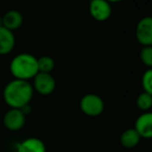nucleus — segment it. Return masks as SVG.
<instances>
[{
	"instance_id": "f257e3e1",
	"label": "nucleus",
	"mask_w": 152,
	"mask_h": 152,
	"mask_svg": "<svg viewBox=\"0 0 152 152\" xmlns=\"http://www.w3.org/2000/svg\"><path fill=\"white\" fill-rule=\"evenodd\" d=\"M34 93V88L29 81L13 79L3 90V99L11 108L22 110L29 105Z\"/></svg>"
},
{
	"instance_id": "f03ea898",
	"label": "nucleus",
	"mask_w": 152,
	"mask_h": 152,
	"mask_svg": "<svg viewBox=\"0 0 152 152\" xmlns=\"http://www.w3.org/2000/svg\"><path fill=\"white\" fill-rule=\"evenodd\" d=\"M10 71L14 79L29 81L39 73L37 57L30 53L16 55L10 64Z\"/></svg>"
},
{
	"instance_id": "7ed1b4c3",
	"label": "nucleus",
	"mask_w": 152,
	"mask_h": 152,
	"mask_svg": "<svg viewBox=\"0 0 152 152\" xmlns=\"http://www.w3.org/2000/svg\"><path fill=\"white\" fill-rule=\"evenodd\" d=\"M80 110L88 117H98L104 110V101L97 94H87L80 99Z\"/></svg>"
},
{
	"instance_id": "20e7f679",
	"label": "nucleus",
	"mask_w": 152,
	"mask_h": 152,
	"mask_svg": "<svg viewBox=\"0 0 152 152\" xmlns=\"http://www.w3.org/2000/svg\"><path fill=\"white\" fill-rule=\"evenodd\" d=\"M32 88L34 91L43 96L50 95L54 92L56 87V81L51 73H42L39 72L32 78Z\"/></svg>"
},
{
	"instance_id": "39448f33",
	"label": "nucleus",
	"mask_w": 152,
	"mask_h": 152,
	"mask_svg": "<svg viewBox=\"0 0 152 152\" xmlns=\"http://www.w3.org/2000/svg\"><path fill=\"white\" fill-rule=\"evenodd\" d=\"M26 123V115L20 108H10L3 116V125L7 130H21Z\"/></svg>"
},
{
	"instance_id": "423d86ee",
	"label": "nucleus",
	"mask_w": 152,
	"mask_h": 152,
	"mask_svg": "<svg viewBox=\"0 0 152 152\" xmlns=\"http://www.w3.org/2000/svg\"><path fill=\"white\" fill-rule=\"evenodd\" d=\"M89 12L91 17L96 21H106L112 16V4L106 0H91L89 5Z\"/></svg>"
},
{
	"instance_id": "0eeeda50",
	"label": "nucleus",
	"mask_w": 152,
	"mask_h": 152,
	"mask_svg": "<svg viewBox=\"0 0 152 152\" xmlns=\"http://www.w3.org/2000/svg\"><path fill=\"white\" fill-rule=\"evenodd\" d=\"M135 38L142 46H152V18H142L135 28Z\"/></svg>"
},
{
	"instance_id": "6e6552de",
	"label": "nucleus",
	"mask_w": 152,
	"mask_h": 152,
	"mask_svg": "<svg viewBox=\"0 0 152 152\" xmlns=\"http://www.w3.org/2000/svg\"><path fill=\"white\" fill-rule=\"evenodd\" d=\"M134 130L143 139L152 137V114L150 112L143 113L137 118L134 123Z\"/></svg>"
},
{
	"instance_id": "1a4fd4ad",
	"label": "nucleus",
	"mask_w": 152,
	"mask_h": 152,
	"mask_svg": "<svg viewBox=\"0 0 152 152\" xmlns=\"http://www.w3.org/2000/svg\"><path fill=\"white\" fill-rule=\"evenodd\" d=\"M16 38L13 31L5 27H0V55H7L14 50Z\"/></svg>"
},
{
	"instance_id": "9d476101",
	"label": "nucleus",
	"mask_w": 152,
	"mask_h": 152,
	"mask_svg": "<svg viewBox=\"0 0 152 152\" xmlns=\"http://www.w3.org/2000/svg\"><path fill=\"white\" fill-rule=\"evenodd\" d=\"M23 21V16L17 10H10L2 16V26L11 31L19 29Z\"/></svg>"
},
{
	"instance_id": "9b49d317",
	"label": "nucleus",
	"mask_w": 152,
	"mask_h": 152,
	"mask_svg": "<svg viewBox=\"0 0 152 152\" xmlns=\"http://www.w3.org/2000/svg\"><path fill=\"white\" fill-rule=\"evenodd\" d=\"M17 152H46V146L38 137H28L18 144Z\"/></svg>"
},
{
	"instance_id": "f8f14e48",
	"label": "nucleus",
	"mask_w": 152,
	"mask_h": 152,
	"mask_svg": "<svg viewBox=\"0 0 152 152\" xmlns=\"http://www.w3.org/2000/svg\"><path fill=\"white\" fill-rule=\"evenodd\" d=\"M141 139L142 137L134 130V128H128L122 132L120 137V143L124 148L131 149V148H134L139 145Z\"/></svg>"
},
{
	"instance_id": "ddd939ff",
	"label": "nucleus",
	"mask_w": 152,
	"mask_h": 152,
	"mask_svg": "<svg viewBox=\"0 0 152 152\" xmlns=\"http://www.w3.org/2000/svg\"><path fill=\"white\" fill-rule=\"evenodd\" d=\"M38 61V70L42 73H51L55 67V61L49 55H43V56L37 57Z\"/></svg>"
},
{
	"instance_id": "4468645a",
	"label": "nucleus",
	"mask_w": 152,
	"mask_h": 152,
	"mask_svg": "<svg viewBox=\"0 0 152 152\" xmlns=\"http://www.w3.org/2000/svg\"><path fill=\"white\" fill-rule=\"evenodd\" d=\"M137 106L144 113L150 112L152 107V94L147 92H142L137 98Z\"/></svg>"
},
{
	"instance_id": "2eb2a0df",
	"label": "nucleus",
	"mask_w": 152,
	"mask_h": 152,
	"mask_svg": "<svg viewBox=\"0 0 152 152\" xmlns=\"http://www.w3.org/2000/svg\"><path fill=\"white\" fill-rule=\"evenodd\" d=\"M140 59L144 66L151 69L152 67V46H143L140 51Z\"/></svg>"
},
{
	"instance_id": "dca6fc26",
	"label": "nucleus",
	"mask_w": 152,
	"mask_h": 152,
	"mask_svg": "<svg viewBox=\"0 0 152 152\" xmlns=\"http://www.w3.org/2000/svg\"><path fill=\"white\" fill-rule=\"evenodd\" d=\"M142 88L144 92L152 94V69H147L142 76Z\"/></svg>"
},
{
	"instance_id": "f3484780",
	"label": "nucleus",
	"mask_w": 152,
	"mask_h": 152,
	"mask_svg": "<svg viewBox=\"0 0 152 152\" xmlns=\"http://www.w3.org/2000/svg\"><path fill=\"white\" fill-rule=\"evenodd\" d=\"M106 1H108V2L112 4V3H118V2H121V1H123V0H106Z\"/></svg>"
},
{
	"instance_id": "a211bd4d",
	"label": "nucleus",
	"mask_w": 152,
	"mask_h": 152,
	"mask_svg": "<svg viewBox=\"0 0 152 152\" xmlns=\"http://www.w3.org/2000/svg\"><path fill=\"white\" fill-rule=\"evenodd\" d=\"M0 27H2V16H0Z\"/></svg>"
},
{
	"instance_id": "6ab92c4d",
	"label": "nucleus",
	"mask_w": 152,
	"mask_h": 152,
	"mask_svg": "<svg viewBox=\"0 0 152 152\" xmlns=\"http://www.w3.org/2000/svg\"><path fill=\"white\" fill-rule=\"evenodd\" d=\"M89 1H91V0H89Z\"/></svg>"
}]
</instances>
